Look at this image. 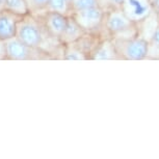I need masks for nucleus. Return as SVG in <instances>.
Masks as SVG:
<instances>
[{
    "instance_id": "nucleus-6",
    "label": "nucleus",
    "mask_w": 159,
    "mask_h": 159,
    "mask_svg": "<svg viewBox=\"0 0 159 159\" xmlns=\"http://www.w3.org/2000/svg\"><path fill=\"white\" fill-rule=\"evenodd\" d=\"M77 16L74 17L75 20L79 23L82 28H91L95 26L101 20V11L97 7L88 8L83 11H76Z\"/></svg>"
},
{
    "instance_id": "nucleus-10",
    "label": "nucleus",
    "mask_w": 159,
    "mask_h": 159,
    "mask_svg": "<svg viewBox=\"0 0 159 159\" xmlns=\"http://www.w3.org/2000/svg\"><path fill=\"white\" fill-rule=\"evenodd\" d=\"M69 0H50L47 5V8L49 11H58V13L65 14L69 5Z\"/></svg>"
},
{
    "instance_id": "nucleus-1",
    "label": "nucleus",
    "mask_w": 159,
    "mask_h": 159,
    "mask_svg": "<svg viewBox=\"0 0 159 159\" xmlns=\"http://www.w3.org/2000/svg\"><path fill=\"white\" fill-rule=\"evenodd\" d=\"M16 37L27 46L39 49L44 39L43 28L37 19L26 15L18 22Z\"/></svg>"
},
{
    "instance_id": "nucleus-20",
    "label": "nucleus",
    "mask_w": 159,
    "mask_h": 159,
    "mask_svg": "<svg viewBox=\"0 0 159 159\" xmlns=\"http://www.w3.org/2000/svg\"><path fill=\"white\" fill-rule=\"evenodd\" d=\"M69 1H70V2H71V0H69Z\"/></svg>"
},
{
    "instance_id": "nucleus-3",
    "label": "nucleus",
    "mask_w": 159,
    "mask_h": 159,
    "mask_svg": "<svg viewBox=\"0 0 159 159\" xmlns=\"http://www.w3.org/2000/svg\"><path fill=\"white\" fill-rule=\"evenodd\" d=\"M22 17L7 10L0 11V40L7 41L16 37L18 22Z\"/></svg>"
},
{
    "instance_id": "nucleus-15",
    "label": "nucleus",
    "mask_w": 159,
    "mask_h": 159,
    "mask_svg": "<svg viewBox=\"0 0 159 159\" xmlns=\"http://www.w3.org/2000/svg\"><path fill=\"white\" fill-rule=\"evenodd\" d=\"M66 59H72V61H76V59H82L83 56H81L79 52L77 51H72V52L67 53V55L65 56Z\"/></svg>"
},
{
    "instance_id": "nucleus-19",
    "label": "nucleus",
    "mask_w": 159,
    "mask_h": 159,
    "mask_svg": "<svg viewBox=\"0 0 159 159\" xmlns=\"http://www.w3.org/2000/svg\"><path fill=\"white\" fill-rule=\"evenodd\" d=\"M112 2H115V3H121V2H123L124 0H111Z\"/></svg>"
},
{
    "instance_id": "nucleus-14",
    "label": "nucleus",
    "mask_w": 159,
    "mask_h": 159,
    "mask_svg": "<svg viewBox=\"0 0 159 159\" xmlns=\"http://www.w3.org/2000/svg\"><path fill=\"white\" fill-rule=\"evenodd\" d=\"M0 59H7V41L0 40Z\"/></svg>"
},
{
    "instance_id": "nucleus-11",
    "label": "nucleus",
    "mask_w": 159,
    "mask_h": 159,
    "mask_svg": "<svg viewBox=\"0 0 159 159\" xmlns=\"http://www.w3.org/2000/svg\"><path fill=\"white\" fill-rule=\"evenodd\" d=\"M71 3L76 11H83L97 7V0H71Z\"/></svg>"
},
{
    "instance_id": "nucleus-4",
    "label": "nucleus",
    "mask_w": 159,
    "mask_h": 159,
    "mask_svg": "<svg viewBox=\"0 0 159 159\" xmlns=\"http://www.w3.org/2000/svg\"><path fill=\"white\" fill-rule=\"evenodd\" d=\"M67 21L68 18L58 11H49L45 15V25L54 37H61L67 25Z\"/></svg>"
},
{
    "instance_id": "nucleus-17",
    "label": "nucleus",
    "mask_w": 159,
    "mask_h": 159,
    "mask_svg": "<svg viewBox=\"0 0 159 159\" xmlns=\"http://www.w3.org/2000/svg\"><path fill=\"white\" fill-rule=\"evenodd\" d=\"M5 10V0H0V11Z\"/></svg>"
},
{
    "instance_id": "nucleus-5",
    "label": "nucleus",
    "mask_w": 159,
    "mask_h": 159,
    "mask_svg": "<svg viewBox=\"0 0 159 159\" xmlns=\"http://www.w3.org/2000/svg\"><path fill=\"white\" fill-rule=\"evenodd\" d=\"M124 54L127 58L134 61L145 58L148 54V43L143 40L128 41L125 46Z\"/></svg>"
},
{
    "instance_id": "nucleus-18",
    "label": "nucleus",
    "mask_w": 159,
    "mask_h": 159,
    "mask_svg": "<svg viewBox=\"0 0 159 159\" xmlns=\"http://www.w3.org/2000/svg\"><path fill=\"white\" fill-rule=\"evenodd\" d=\"M154 5L159 10V0H154Z\"/></svg>"
},
{
    "instance_id": "nucleus-13",
    "label": "nucleus",
    "mask_w": 159,
    "mask_h": 159,
    "mask_svg": "<svg viewBox=\"0 0 159 159\" xmlns=\"http://www.w3.org/2000/svg\"><path fill=\"white\" fill-rule=\"evenodd\" d=\"M130 7H133V14L135 15L136 17H142L146 14L147 11V7L143 5L139 0H128Z\"/></svg>"
},
{
    "instance_id": "nucleus-9",
    "label": "nucleus",
    "mask_w": 159,
    "mask_h": 159,
    "mask_svg": "<svg viewBox=\"0 0 159 159\" xmlns=\"http://www.w3.org/2000/svg\"><path fill=\"white\" fill-rule=\"evenodd\" d=\"M127 26H128L127 20L119 14L112 15L108 20V27H109L110 30L113 31V32L124 30V29H126Z\"/></svg>"
},
{
    "instance_id": "nucleus-12",
    "label": "nucleus",
    "mask_w": 159,
    "mask_h": 159,
    "mask_svg": "<svg viewBox=\"0 0 159 159\" xmlns=\"http://www.w3.org/2000/svg\"><path fill=\"white\" fill-rule=\"evenodd\" d=\"M50 0H26V3L28 5L29 13H35L44 8H47V5Z\"/></svg>"
},
{
    "instance_id": "nucleus-2",
    "label": "nucleus",
    "mask_w": 159,
    "mask_h": 159,
    "mask_svg": "<svg viewBox=\"0 0 159 159\" xmlns=\"http://www.w3.org/2000/svg\"><path fill=\"white\" fill-rule=\"evenodd\" d=\"M38 48H32L21 42L17 37L7 41V59L14 61H27L34 59V52Z\"/></svg>"
},
{
    "instance_id": "nucleus-7",
    "label": "nucleus",
    "mask_w": 159,
    "mask_h": 159,
    "mask_svg": "<svg viewBox=\"0 0 159 159\" xmlns=\"http://www.w3.org/2000/svg\"><path fill=\"white\" fill-rule=\"evenodd\" d=\"M81 32L82 27L75 20V18H68L66 28L59 38L65 43H71V42H74L77 39H79L80 35H81Z\"/></svg>"
},
{
    "instance_id": "nucleus-8",
    "label": "nucleus",
    "mask_w": 159,
    "mask_h": 159,
    "mask_svg": "<svg viewBox=\"0 0 159 159\" xmlns=\"http://www.w3.org/2000/svg\"><path fill=\"white\" fill-rule=\"evenodd\" d=\"M5 10L19 16H26L29 14L26 0H5Z\"/></svg>"
},
{
    "instance_id": "nucleus-16",
    "label": "nucleus",
    "mask_w": 159,
    "mask_h": 159,
    "mask_svg": "<svg viewBox=\"0 0 159 159\" xmlns=\"http://www.w3.org/2000/svg\"><path fill=\"white\" fill-rule=\"evenodd\" d=\"M153 41L155 42V44L159 46V28L154 32V35H153Z\"/></svg>"
}]
</instances>
